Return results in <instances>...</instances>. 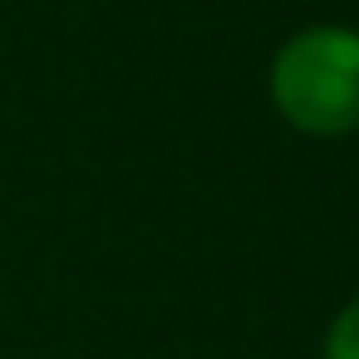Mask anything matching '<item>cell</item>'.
Returning <instances> with one entry per match:
<instances>
[{"instance_id": "cell-1", "label": "cell", "mask_w": 359, "mask_h": 359, "mask_svg": "<svg viewBox=\"0 0 359 359\" xmlns=\"http://www.w3.org/2000/svg\"><path fill=\"white\" fill-rule=\"evenodd\" d=\"M276 109L320 138L359 128V35L320 25L295 35L271 69Z\"/></svg>"}, {"instance_id": "cell-2", "label": "cell", "mask_w": 359, "mask_h": 359, "mask_svg": "<svg viewBox=\"0 0 359 359\" xmlns=\"http://www.w3.org/2000/svg\"><path fill=\"white\" fill-rule=\"evenodd\" d=\"M325 354H330V359H359V300H354V305L334 320Z\"/></svg>"}]
</instances>
